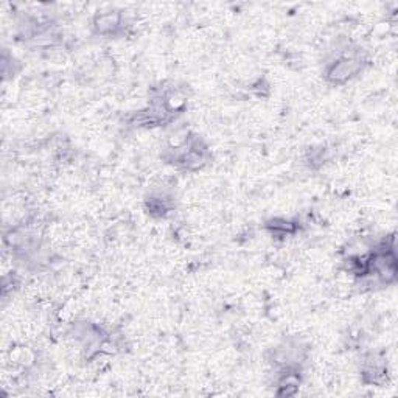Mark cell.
<instances>
[{
  "label": "cell",
  "instance_id": "1",
  "mask_svg": "<svg viewBox=\"0 0 398 398\" xmlns=\"http://www.w3.org/2000/svg\"><path fill=\"white\" fill-rule=\"evenodd\" d=\"M361 66L362 62L360 58L343 56L328 66L327 77L330 78L333 83H344L351 77H355V75L361 71Z\"/></svg>",
  "mask_w": 398,
  "mask_h": 398
},
{
  "label": "cell",
  "instance_id": "2",
  "mask_svg": "<svg viewBox=\"0 0 398 398\" xmlns=\"http://www.w3.org/2000/svg\"><path fill=\"white\" fill-rule=\"evenodd\" d=\"M120 25H122V14L117 11H108V13L97 16L95 19L97 32L101 34H112L119 30Z\"/></svg>",
  "mask_w": 398,
  "mask_h": 398
}]
</instances>
